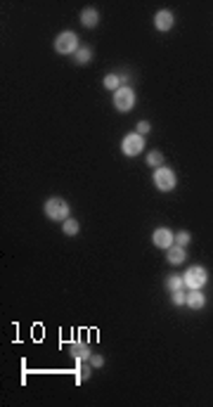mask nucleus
<instances>
[{
	"label": "nucleus",
	"instance_id": "nucleus-1",
	"mask_svg": "<svg viewBox=\"0 0 213 407\" xmlns=\"http://www.w3.org/2000/svg\"><path fill=\"white\" fill-rule=\"evenodd\" d=\"M45 216L50 218V220L64 223L69 218V204L62 197H50V199L45 201Z\"/></svg>",
	"mask_w": 213,
	"mask_h": 407
},
{
	"label": "nucleus",
	"instance_id": "nucleus-2",
	"mask_svg": "<svg viewBox=\"0 0 213 407\" xmlns=\"http://www.w3.org/2000/svg\"><path fill=\"white\" fill-rule=\"evenodd\" d=\"M78 50V38L74 31H62L54 38V52L57 54H76Z\"/></svg>",
	"mask_w": 213,
	"mask_h": 407
},
{
	"label": "nucleus",
	"instance_id": "nucleus-3",
	"mask_svg": "<svg viewBox=\"0 0 213 407\" xmlns=\"http://www.w3.org/2000/svg\"><path fill=\"white\" fill-rule=\"evenodd\" d=\"M187 289H202L206 282H208V272L202 268V265H194V268H187V272L182 275Z\"/></svg>",
	"mask_w": 213,
	"mask_h": 407
},
{
	"label": "nucleus",
	"instance_id": "nucleus-4",
	"mask_svg": "<svg viewBox=\"0 0 213 407\" xmlns=\"http://www.w3.org/2000/svg\"><path fill=\"white\" fill-rule=\"evenodd\" d=\"M154 185H156V190L159 192H170V190H176V185H178V178H176V173L170 171V168H156L154 171Z\"/></svg>",
	"mask_w": 213,
	"mask_h": 407
},
{
	"label": "nucleus",
	"instance_id": "nucleus-5",
	"mask_svg": "<svg viewBox=\"0 0 213 407\" xmlns=\"http://www.w3.org/2000/svg\"><path fill=\"white\" fill-rule=\"evenodd\" d=\"M114 107L118 109V111H130V109L135 107V90L133 88H128V85H124V88H118V90L114 92Z\"/></svg>",
	"mask_w": 213,
	"mask_h": 407
},
{
	"label": "nucleus",
	"instance_id": "nucleus-6",
	"mask_svg": "<svg viewBox=\"0 0 213 407\" xmlns=\"http://www.w3.org/2000/svg\"><path fill=\"white\" fill-rule=\"evenodd\" d=\"M121 149H124L126 156H138L144 149V137L138 135V133H128L121 142Z\"/></svg>",
	"mask_w": 213,
	"mask_h": 407
},
{
	"label": "nucleus",
	"instance_id": "nucleus-7",
	"mask_svg": "<svg viewBox=\"0 0 213 407\" xmlns=\"http://www.w3.org/2000/svg\"><path fill=\"white\" fill-rule=\"evenodd\" d=\"M152 242H154V246H156V249H168V246L176 244V235L170 232L168 227H159V230H154Z\"/></svg>",
	"mask_w": 213,
	"mask_h": 407
},
{
	"label": "nucleus",
	"instance_id": "nucleus-8",
	"mask_svg": "<svg viewBox=\"0 0 213 407\" xmlns=\"http://www.w3.org/2000/svg\"><path fill=\"white\" fill-rule=\"evenodd\" d=\"M173 24H176V14L170 12V9H159L156 14H154V26H156V31H170L173 28Z\"/></svg>",
	"mask_w": 213,
	"mask_h": 407
},
{
	"label": "nucleus",
	"instance_id": "nucleus-9",
	"mask_svg": "<svg viewBox=\"0 0 213 407\" xmlns=\"http://www.w3.org/2000/svg\"><path fill=\"white\" fill-rule=\"evenodd\" d=\"M126 81H128V73H106L104 76V88L106 90H118V88H124Z\"/></svg>",
	"mask_w": 213,
	"mask_h": 407
},
{
	"label": "nucleus",
	"instance_id": "nucleus-10",
	"mask_svg": "<svg viewBox=\"0 0 213 407\" xmlns=\"http://www.w3.org/2000/svg\"><path fill=\"white\" fill-rule=\"evenodd\" d=\"M187 258L185 254V246H180V244H173L166 249V261L170 263V265H180V263Z\"/></svg>",
	"mask_w": 213,
	"mask_h": 407
},
{
	"label": "nucleus",
	"instance_id": "nucleus-11",
	"mask_svg": "<svg viewBox=\"0 0 213 407\" xmlns=\"http://www.w3.org/2000/svg\"><path fill=\"white\" fill-rule=\"evenodd\" d=\"M80 24L86 28H95L100 24V12L95 7H86L80 12Z\"/></svg>",
	"mask_w": 213,
	"mask_h": 407
},
{
	"label": "nucleus",
	"instance_id": "nucleus-12",
	"mask_svg": "<svg viewBox=\"0 0 213 407\" xmlns=\"http://www.w3.org/2000/svg\"><path fill=\"white\" fill-rule=\"evenodd\" d=\"M185 306H190L192 310H202V308L206 306V296L202 294V289H190V294H187V303Z\"/></svg>",
	"mask_w": 213,
	"mask_h": 407
},
{
	"label": "nucleus",
	"instance_id": "nucleus-13",
	"mask_svg": "<svg viewBox=\"0 0 213 407\" xmlns=\"http://www.w3.org/2000/svg\"><path fill=\"white\" fill-rule=\"evenodd\" d=\"M69 351H71V355L76 358V362H78V360H88V358H90L88 346H86V344H80V341H74V344L69 346Z\"/></svg>",
	"mask_w": 213,
	"mask_h": 407
},
{
	"label": "nucleus",
	"instance_id": "nucleus-14",
	"mask_svg": "<svg viewBox=\"0 0 213 407\" xmlns=\"http://www.w3.org/2000/svg\"><path fill=\"white\" fill-rule=\"evenodd\" d=\"M90 370H92V365H86V360H78L76 365V381H88L90 379Z\"/></svg>",
	"mask_w": 213,
	"mask_h": 407
},
{
	"label": "nucleus",
	"instance_id": "nucleus-15",
	"mask_svg": "<svg viewBox=\"0 0 213 407\" xmlns=\"http://www.w3.org/2000/svg\"><path fill=\"white\" fill-rule=\"evenodd\" d=\"M74 59L78 64H88L90 59H92V50H90L88 45H80L78 50H76V54H74Z\"/></svg>",
	"mask_w": 213,
	"mask_h": 407
},
{
	"label": "nucleus",
	"instance_id": "nucleus-16",
	"mask_svg": "<svg viewBox=\"0 0 213 407\" xmlns=\"http://www.w3.org/2000/svg\"><path fill=\"white\" fill-rule=\"evenodd\" d=\"M185 287V280L182 277H178V275H170V277H166V289L173 294V291H180Z\"/></svg>",
	"mask_w": 213,
	"mask_h": 407
},
{
	"label": "nucleus",
	"instance_id": "nucleus-17",
	"mask_svg": "<svg viewBox=\"0 0 213 407\" xmlns=\"http://www.w3.org/2000/svg\"><path fill=\"white\" fill-rule=\"evenodd\" d=\"M62 230H64V235H69V237H74V235H78V230H80V225L74 220V218H66L62 223Z\"/></svg>",
	"mask_w": 213,
	"mask_h": 407
},
{
	"label": "nucleus",
	"instance_id": "nucleus-18",
	"mask_svg": "<svg viewBox=\"0 0 213 407\" xmlns=\"http://www.w3.org/2000/svg\"><path fill=\"white\" fill-rule=\"evenodd\" d=\"M147 166H152V168H161V166H164V154L156 152V149L150 152L147 154Z\"/></svg>",
	"mask_w": 213,
	"mask_h": 407
},
{
	"label": "nucleus",
	"instance_id": "nucleus-19",
	"mask_svg": "<svg viewBox=\"0 0 213 407\" xmlns=\"http://www.w3.org/2000/svg\"><path fill=\"white\" fill-rule=\"evenodd\" d=\"M170 303H173V306H185V303H187V294L182 289L173 291V294H170Z\"/></svg>",
	"mask_w": 213,
	"mask_h": 407
},
{
	"label": "nucleus",
	"instance_id": "nucleus-20",
	"mask_svg": "<svg viewBox=\"0 0 213 407\" xmlns=\"http://www.w3.org/2000/svg\"><path fill=\"white\" fill-rule=\"evenodd\" d=\"M190 239H192V237H190V232H187V230H180V232L176 235V244L187 246V244H190Z\"/></svg>",
	"mask_w": 213,
	"mask_h": 407
},
{
	"label": "nucleus",
	"instance_id": "nucleus-21",
	"mask_svg": "<svg viewBox=\"0 0 213 407\" xmlns=\"http://www.w3.org/2000/svg\"><path fill=\"white\" fill-rule=\"evenodd\" d=\"M135 128H138L135 133L144 137V135H147V133H150V128H152V126H150V121H140V123H138V126H135Z\"/></svg>",
	"mask_w": 213,
	"mask_h": 407
},
{
	"label": "nucleus",
	"instance_id": "nucleus-22",
	"mask_svg": "<svg viewBox=\"0 0 213 407\" xmlns=\"http://www.w3.org/2000/svg\"><path fill=\"white\" fill-rule=\"evenodd\" d=\"M88 362L92 367H102V365H104V358H102V355H90Z\"/></svg>",
	"mask_w": 213,
	"mask_h": 407
}]
</instances>
